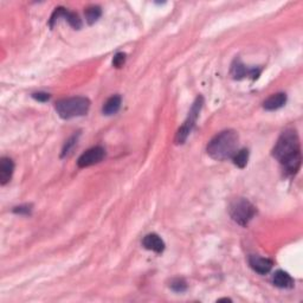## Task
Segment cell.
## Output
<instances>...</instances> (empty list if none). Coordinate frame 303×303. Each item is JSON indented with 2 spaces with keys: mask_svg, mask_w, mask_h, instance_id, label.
<instances>
[{
  "mask_svg": "<svg viewBox=\"0 0 303 303\" xmlns=\"http://www.w3.org/2000/svg\"><path fill=\"white\" fill-rule=\"evenodd\" d=\"M272 156L282 165L286 176H295L302 160L297 133L292 129L283 131L272 149Z\"/></svg>",
  "mask_w": 303,
  "mask_h": 303,
  "instance_id": "obj_1",
  "label": "cell"
},
{
  "mask_svg": "<svg viewBox=\"0 0 303 303\" xmlns=\"http://www.w3.org/2000/svg\"><path fill=\"white\" fill-rule=\"evenodd\" d=\"M239 136L235 130H224L217 134L207 144V154L217 161L231 159L238 149Z\"/></svg>",
  "mask_w": 303,
  "mask_h": 303,
  "instance_id": "obj_2",
  "label": "cell"
},
{
  "mask_svg": "<svg viewBox=\"0 0 303 303\" xmlns=\"http://www.w3.org/2000/svg\"><path fill=\"white\" fill-rule=\"evenodd\" d=\"M90 101L87 97H69L56 102L55 109L57 114L64 120L83 116L89 111Z\"/></svg>",
  "mask_w": 303,
  "mask_h": 303,
  "instance_id": "obj_3",
  "label": "cell"
},
{
  "mask_svg": "<svg viewBox=\"0 0 303 303\" xmlns=\"http://www.w3.org/2000/svg\"><path fill=\"white\" fill-rule=\"evenodd\" d=\"M230 216L239 225L245 226L248 225L250 220H251L256 215V207L252 205L249 200L244 198L236 199L229 209Z\"/></svg>",
  "mask_w": 303,
  "mask_h": 303,
  "instance_id": "obj_4",
  "label": "cell"
},
{
  "mask_svg": "<svg viewBox=\"0 0 303 303\" xmlns=\"http://www.w3.org/2000/svg\"><path fill=\"white\" fill-rule=\"evenodd\" d=\"M204 100L202 96L197 97L196 102H194L192 108H191L190 113H189V117H187V120L185 121V123L183 124V126L180 127V129L178 130V133L176 135V141L177 144H183L185 142L187 137H189V135L191 134V131H192L194 124L197 122V118L199 116L200 110H202Z\"/></svg>",
  "mask_w": 303,
  "mask_h": 303,
  "instance_id": "obj_5",
  "label": "cell"
},
{
  "mask_svg": "<svg viewBox=\"0 0 303 303\" xmlns=\"http://www.w3.org/2000/svg\"><path fill=\"white\" fill-rule=\"evenodd\" d=\"M104 157H105V150L103 147H100V146L93 147L78 158L77 165L78 167H81V169H85V167H90L93 166V165L101 163V161L104 159Z\"/></svg>",
  "mask_w": 303,
  "mask_h": 303,
  "instance_id": "obj_6",
  "label": "cell"
},
{
  "mask_svg": "<svg viewBox=\"0 0 303 303\" xmlns=\"http://www.w3.org/2000/svg\"><path fill=\"white\" fill-rule=\"evenodd\" d=\"M62 17L67 19L69 24H70L75 30H80L82 28V22H81L80 17H78L76 13L67 11V10H65L64 8H57L54 11V13H52L51 19H50V26H51V28H54L55 23Z\"/></svg>",
  "mask_w": 303,
  "mask_h": 303,
  "instance_id": "obj_7",
  "label": "cell"
},
{
  "mask_svg": "<svg viewBox=\"0 0 303 303\" xmlns=\"http://www.w3.org/2000/svg\"><path fill=\"white\" fill-rule=\"evenodd\" d=\"M249 264L256 272H258V274L261 275H265L268 274L270 270H271L274 263H272L271 259L264 258V257L250 256Z\"/></svg>",
  "mask_w": 303,
  "mask_h": 303,
  "instance_id": "obj_8",
  "label": "cell"
},
{
  "mask_svg": "<svg viewBox=\"0 0 303 303\" xmlns=\"http://www.w3.org/2000/svg\"><path fill=\"white\" fill-rule=\"evenodd\" d=\"M142 245L147 250H150V251L158 253H161L165 250V242L157 233H149V235L144 237L142 240Z\"/></svg>",
  "mask_w": 303,
  "mask_h": 303,
  "instance_id": "obj_9",
  "label": "cell"
},
{
  "mask_svg": "<svg viewBox=\"0 0 303 303\" xmlns=\"http://www.w3.org/2000/svg\"><path fill=\"white\" fill-rule=\"evenodd\" d=\"M13 171H15V164H13L12 159L2 158V160H0V184L3 186L11 180Z\"/></svg>",
  "mask_w": 303,
  "mask_h": 303,
  "instance_id": "obj_10",
  "label": "cell"
},
{
  "mask_svg": "<svg viewBox=\"0 0 303 303\" xmlns=\"http://www.w3.org/2000/svg\"><path fill=\"white\" fill-rule=\"evenodd\" d=\"M285 102H286V95L284 93H277L271 95L268 100L264 101L263 108H264L265 110L274 111L279 109V108H282L283 105L285 104Z\"/></svg>",
  "mask_w": 303,
  "mask_h": 303,
  "instance_id": "obj_11",
  "label": "cell"
},
{
  "mask_svg": "<svg viewBox=\"0 0 303 303\" xmlns=\"http://www.w3.org/2000/svg\"><path fill=\"white\" fill-rule=\"evenodd\" d=\"M272 283L276 286L282 289H288L294 286V279L291 278V276L288 272L283 271V270H277L272 276Z\"/></svg>",
  "mask_w": 303,
  "mask_h": 303,
  "instance_id": "obj_12",
  "label": "cell"
},
{
  "mask_svg": "<svg viewBox=\"0 0 303 303\" xmlns=\"http://www.w3.org/2000/svg\"><path fill=\"white\" fill-rule=\"evenodd\" d=\"M231 75L236 80H240V78L245 77V76H252L253 78H256L259 75V71H256V69H248L245 65H243L239 61H236V63L232 65Z\"/></svg>",
  "mask_w": 303,
  "mask_h": 303,
  "instance_id": "obj_13",
  "label": "cell"
},
{
  "mask_svg": "<svg viewBox=\"0 0 303 303\" xmlns=\"http://www.w3.org/2000/svg\"><path fill=\"white\" fill-rule=\"evenodd\" d=\"M121 96L118 95H114L110 98H108L105 101V103L103 104V108H102V111H103L104 115H114L116 114L121 108Z\"/></svg>",
  "mask_w": 303,
  "mask_h": 303,
  "instance_id": "obj_14",
  "label": "cell"
},
{
  "mask_svg": "<svg viewBox=\"0 0 303 303\" xmlns=\"http://www.w3.org/2000/svg\"><path fill=\"white\" fill-rule=\"evenodd\" d=\"M101 15H102V11L100 6L93 5V6H89V8L85 10V19H87L88 24L90 25L94 24V23L101 17Z\"/></svg>",
  "mask_w": 303,
  "mask_h": 303,
  "instance_id": "obj_15",
  "label": "cell"
},
{
  "mask_svg": "<svg viewBox=\"0 0 303 303\" xmlns=\"http://www.w3.org/2000/svg\"><path fill=\"white\" fill-rule=\"evenodd\" d=\"M232 159L237 167H239V169H244L249 160V150L245 149V148L244 149L238 150L235 156H233Z\"/></svg>",
  "mask_w": 303,
  "mask_h": 303,
  "instance_id": "obj_16",
  "label": "cell"
},
{
  "mask_svg": "<svg viewBox=\"0 0 303 303\" xmlns=\"http://www.w3.org/2000/svg\"><path fill=\"white\" fill-rule=\"evenodd\" d=\"M171 288H172V290L177 292H183L187 289V284L183 278H176L171 283Z\"/></svg>",
  "mask_w": 303,
  "mask_h": 303,
  "instance_id": "obj_17",
  "label": "cell"
},
{
  "mask_svg": "<svg viewBox=\"0 0 303 303\" xmlns=\"http://www.w3.org/2000/svg\"><path fill=\"white\" fill-rule=\"evenodd\" d=\"M76 143H77V136H76V135H74V136H71L70 139L68 140V142L65 143V146L63 148V153H62V157L67 156V154L72 149V147H74Z\"/></svg>",
  "mask_w": 303,
  "mask_h": 303,
  "instance_id": "obj_18",
  "label": "cell"
},
{
  "mask_svg": "<svg viewBox=\"0 0 303 303\" xmlns=\"http://www.w3.org/2000/svg\"><path fill=\"white\" fill-rule=\"evenodd\" d=\"M124 62H126V55L122 52H118L113 59V65L115 68H121L124 64Z\"/></svg>",
  "mask_w": 303,
  "mask_h": 303,
  "instance_id": "obj_19",
  "label": "cell"
},
{
  "mask_svg": "<svg viewBox=\"0 0 303 303\" xmlns=\"http://www.w3.org/2000/svg\"><path fill=\"white\" fill-rule=\"evenodd\" d=\"M13 212L18 213V215H30V213H31V206L30 205L18 206L13 210Z\"/></svg>",
  "mask_w": 303,
  "mask_h": 303,
  "instance_id": "obj_20",
  "label": "cell"
},
{
  "mask_svg": "<svg viewBox=\"0 0 303 303\" xmlns=\"http://www.w3.org/2000/svg\"><path fill=\"white\" fill-rule=\"evenodd\" d=\"M32 97L39 102H47L50 100L51 96H50V94H47V93H36L32 95Z\"/></svg>",
  "mask_w": 303,
  "mask_h": 303,
  "instance_id": "obj_21",
  "label": "cell"
}]
</instances>
